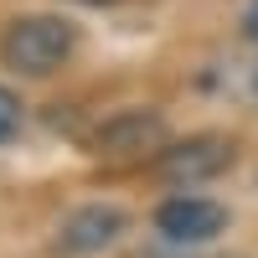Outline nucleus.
<instances>
[{
  "mask_svg": "<svg viewBox=\"0 0 258 258\" xmlns=\"http://www.w3.org/2000/svg\"><path fill=\"white\" fill-rule=\"evenodd\" d=\"M248 31L258 36V0H253V6H248Z\"/></svg>",
  "mask_w": 258,
  "mask_h": 258,
  "instance_id": "0eeeda50",
  "label": "nucleus"
},
{
  "mask_svg": "<svg viewBox=\"0 0 258 258\" xmlns=\"http://www.w3.org/2000/svg\"><path fill=\"white\" fill-rule=\"evenodd\" d=\"M124 212L114 202H88V207H78L62 217L57 227V253H68V258H88V253H103L109 243H119V232H124Z\"/></svg>",
  "mask_w": 258,
  "mask_h": 258,
  "instance_id": "7ed1b4c3",
  "label": "nucleus"
},
{
  "mask_svg": "<svg viewBox=\"0 0 258 258\" xmlns=\"http://www.w3.org/2000/svg\"><path fill=\"white\" fill-rule=\"evenodd\" d=\"M155 227L165 232L170 243H212L217 232H227V207L207 202V197H186V191H181V197L160 202Z\"/></svg>",
  "mask_w": 258,
  "mask_h": 258,
  "instance_id": "39448f33",
  "label": "nucleus"
},
{
  "mask_svg": "<svg viewBox=\"0 0 258 258\" xmlns=\"http://www.w3.org/2000/svg\"><path fill=\"white\" fill-rule=\"evenodd\" d=\"M93 150L103 160H140V155H165V119L145 109H124L93 135Z\"/></svg>",
  "mask_w": 258,
  "mask_h": 258,
  "instance_id": "f03ea898",
  "label": "nucleus"
},
{
  "mask_svg": "<svg viewBox=\"0 0 258 258\" xmlns=\"http://www.w3.org/2000/svg\"><path fill=\"white\" fill-rule=\"evenodd\" d=\"M21 135V98L11 88H0V145H11Z\"/></svg>",
  "mask_w": 258,
  "mask_h": 258,
  "instance_id": "423d86ee",
  "label": "nucleus"
},
{
  "mask_svg": "<svg viewBox=\"0 0 258 258\" xmlns=\"http://www.w3.org/2000/svg\"><path fill=\"white\" fill-rule=\"evenodd\" d=\"M232 165V140L222 135H191L181 145H170L160 155V176L176 181V186H197V181H212Z\"/></svg>",
  "mask_w": 258,
  "mask_h": 258,
  "instance_id": "20e7f679",
  "label": "nucleus"
},
{
  "mask_svg": "<svg viewBox=\"0 0 258 258\" xmlns=\"http://www.w3.org/2000/svg\"><path fill=\"white\" fill-rule=\"evenodd\" d=\"M78 47V31L68 16H16L6 21V31H0V62L16 73V78H52L62 62L73 57Z\"/></svg>",
  "mask_w": 258,
  "mask_h": 258,
  "instance_id": "f257e3e1",
  "label": "nucleus"
}]
</instances>
